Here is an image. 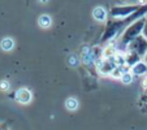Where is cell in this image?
I'll return each instance as SVG.
<instances>
[{
    "instance_id": "1",
    "label": "cell",
    "mask_w": 147,
    "mask_h": 130,
    "mask_svg": "<svg viewBox=\"0 0 147 130\" xmlns=\"http://www.w3.org/2000/svg\"><path fill=\"white\" fill-rule=\"evenodd\" d=\"M144 25H146V17L138 20L136 22H133L130 26L125 29V31L121 34V38H120V46H124V47L128 48V46L130 44L131 42L134 40L136 38L141 36L143 34V29Z\"/></svg>"
},
{
    "instance_id": "2",
    "label": "cell",
    "mask_w": 147,
    "mask_h": 130,
    "mask_svg": "<svg viewBox=\"0 0 147 130\" xmlns=\"http://www.w3.org/2000/svg\"><path fill=\"white\" fill-rule=\"evenodd\" d=\"M141 7L142 5H115L111 8L109 14L115 20H124L138 12Z\"/></svg>"
},
{
    "instance_id": "3",
    "label": "cell",
    "mask_w": 147,
    "mask_h": 130,
    "mask_svg": "<svg viewBox=\"0 0 147 130\" xmlns=\"http://www.w3.org/2000/svg\"><path fill=\"white\" fill-rule=\"evenodd\" d=\"M117 68H119V65H117V61H116V55L104 56L103 59H100L98 61V70L104 75L113 74Z\"/></svg>"
},
{
    "instance_id": "4",
    "label": "cell",
    "mask_w": 147,
    "mask_h": 130,
    "mask_svg": "<svg viewBox=\"0 0 147 130\" xmlns=\"http://www.w3.org/2000/svg\"><path fill=\"white\" fill-rule=\"evenodd\" d=\"M128 51L137 53L139 57H144L147 55V39L143 35L136 38L128 46Z\"/></svg>"
},
{
    "instance_id": "5",
    "label": "cell",
    "mask_w": 147,
    "mask_h": 130,
    "mask_svg": "<svg viewBox=\"0 0 147 130\" xmlns=\"http://www.w3.org/2000/svg\"><path fill=\"white\" fill-rule=\"evenodd\" d=\"M31 92L30 90L25 89V87H22V89H18L16 92H14V99L17 100L18 103H21V104H29V103L31 102Z\"/></svg>"
},
{
    "instance_id": "6",
    "label": "cell",
    "mask_w": 147,
    "mask_h": 130,
    "mask_svg": "<svg viewBox=\"0 0 147 130\" xmlns=\"http://www.w3.org/2000/svg\"><path fill=\"white\" fill-rule=\"evenodd\" d=\"M130 72L133 75H138V77H146L147 75V64L144 61H139L134 67L130 68Z\"/></svg>"
},
{
    "instance_id": "7",
    "label": "cell",
    "mask_w": 147,
    "mask_h": 130,
    "mask_svg": "<svg viewBox=\"0 0 147 130\" xmlns=\"http://www.w3.org/2000/svg\"><path fill=\"white\" fill-rule=\"evenodd\" d=\"M124 57H125V64H126L129 68L134 67L136 64H138L139 61H141V57H139L137 53L131 52V51H128V52L124 55Z\"/></svg>"
},
{
    "instance_id": "8",
    "label": "cell",
    "mask_w": 147,
    "mask_h": 130,
    "mask_svg": "<svg viewBox=\"0 0 147 130\" xmlns=\"http://www.w3.org/2000/svg\"><path fill=\"white\" fill-rule=\"evenodd\" d=\"M92 17H94L96 21H99V22H102V21H104V20L107 18V11L104 7H95L94 9H92Z\"/></svg>"
},
{
    "instance_id": "9",
    "label": "cell",
    "mask_w": 147,
    "mask_h": 130,
    "mask_svg": "<svg viewBox=\"0 0 147 130\" xmlns=\"http://www.w3.org/2000/svg\"><path fill=\"white\" fill-rule=\"evenodd\" d=\"M0 46H1V48H3L4 51H11V50H13V47H14V40L12 38H9V36H7V38H4L3 40H1Z\"/></svg>"
},
{
    "instance_id": "10",
    "label": "cell",
    "mask_w": 147,
    "mask_h": 130,
    "mask_svg": "<svg viewBox=\"0 0 147 130\" xmlns=\"http://www.w3.org/2000/svg\"><path fill=\"white\" fill-rule=\"evenodd\" d=\"M65 107L69 109V111H74L78 107V102L76 98H68L67 102H65Z\"/></svg>"
},
{
    "instance_id": "11",
    "label": "cell",
    "mask_w": 147,
    "mask_h": 130,
    "mask_svg": "<svg viewBox=\"0 0 147 130\" xmlns=\"http://www.w3.org/2000/svg\"><path fill=\"white\" fill-rule=\"evenodd\" d=\"M38 22L42 28H48V26L51 25V17L47 16V14H43V16H40Z\"/></svg>"
},
{
    "instance_id": "12",
    "label": "cell",
    "mask_w": 147,
    "mask_h": 130,
    "mask_svg": "<svg viewBox=\"0 0 147 130\" xmlns=\"http://www.w3.org/2000/svg\"><path fill=\"white\" fill-rule=\"evenodd\" d=\"M133 77H134V75L131 74V72H130V70H129V72L124 73V74L121 75V78H120V79H121L122 82L125 83V85H129V83H131V82H133Z\"/></svg>"
},
{
    "instance_id": "13",
    "label": "cell",
    "mask_w": 147,
    "mask_h": 130,
    "mask_svg": "<svg viewBox=\"0 0 147 130\" xmlns=\"http://www.w3.org/2000/svg\"><path fill=\"white\" fill-rule=\"evenodd\" d=\"M142 86H143V89H144V91L147 92V75L143 78V82H142Z\"/></svg>"
},
{
    "instance_id": "14",
    "label": "cell",
    "mask_w": 147,
    "mask_h": 130,
    "mask_svg": "<svg viewBox=\"0 0 147 130\" xmlns=\"http://www.w3.org/2000/svg\"><path fill=\"white\" fill-rule=\"evenodd\" d=\"M0 87H1V90H7L9 87V85L7 82H1L0 83Z\"/></svg>"
},
{
    "instance_id": "15",
    "label": "cell",
    "mask_w": 147,
    "mask_h": 130,
    "mask_svg": "<svg viewBox=\"0 0 147 130\" xmlns=\"http://www.w3.org/2000/svg\"><path fill=\"white\" fill-rule=\"evenodd\" d=\"M142 35L147 39V16H146V25H144V29H143V34Z\"/></svg>"
},
{
    "instance_id": "16",
    "label": "cell",
    "mask_w": 147,
    "mask_h": 130,
    "mask_svg": "<svg viewBox=\"0 0 147 130\" xmlns=\"http://www.w3.org/2000/svg\"><path fill=\"white\" fill-rule=\"evenodd\" d=\"M144 63H146V64H147V55H146V56H144Z\"/></svg>"
},
{
    "instance_id": "17",
    "label": "cell",
    "mask_w": 147,
    "mask_h": 130,
    "mask_svg": "<svg viewBox=\"0 0 147 130\" xmlns=\"http://www.w3.org/2000/svg\"><path fill=\"white\" fill-rule=\"evenodd\" d=\"M0 130H7L5 127H3V126H0Z\"/></svg>"
}]
</instances>
